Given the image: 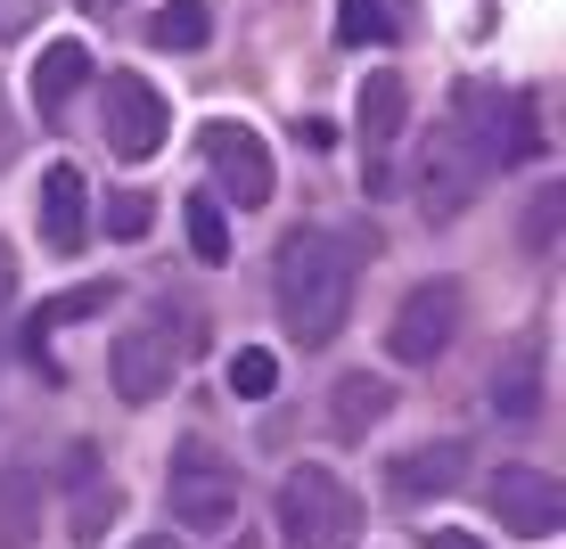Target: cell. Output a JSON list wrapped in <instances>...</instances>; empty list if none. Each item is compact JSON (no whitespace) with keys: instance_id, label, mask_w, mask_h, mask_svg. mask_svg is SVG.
<instances>
[{"instance_id":"cell-29","label":"cell","mask_w":566,"mask_h":549,"mask_svg":"<svg viewBox=\"0 0 566 549\" xmlns=\"http://www.w3.org/2000/svg\"><path fill=\"white\" fill-rule=\"evenodd\" d=\"M132 549H181V541H172V534H148V541H132Z\"/></svg>"},{"instance_id":"cell-5","label":"cell","mask_w":566,"mask_h":549,"mask_svg":"<svg viewBox=\"0 0 566 549\" xmlns=\"http://www.w3.org/2000/svg\"><path fill=\"white\" fill-rule=\"evenodd\" d=\"M460 320H468V296H460V287H452V279H419L411 296L395 304V320H386V352H395V361H411V369H427V361H443V352H452Z\"/></svg>"},{"instance_id":"cell-11","label":"cell","mask_w":566,"mask_h":549,"mask_svg":"<svg viewBox=\"0 0 566 549\" xmlns=\"http://www.w3.org/2000/svg\"><path fill=\"white\" fill-rule=\"evenodd\" d=\"M402 115H411V91H402V74H395V66H369V74H361V99H354L361 172H378V156L402 140Z\"/></svg>"},{"instance_id":"cell-28","label":"cell","mask_w":566,"mask_h":549,"mask_svg":"<svg viewBox=\"0 0 566 549\" xmlns=\"http://www.w3.org/2000/svg\"><path fill=\"white\" fill-rule=\"evenodd\" d=\"M17 296V263H9V246H0V304Z\"/></svg>"},{"instance_id":"cell-2","label":"cell","mask_w":566,"mask_h":549,"mask_svg":"<svg viewBox=\"0 0 566 549\" xmlns=\"http://www.w3.org/2000/svg\"><path fill=\"white\" fill-rule=\"evenodd\" d=\"M189 345H198V320H189L181 304H148L140 320H132L124 337L107 345V378H115V394H124L132 410L165 402V394H172V378H181V361H189Z\"/></svg>"},{"instance_id":"cell-22","label":"cell","mask_w":566,"mask_h":549,"mask_svg":"<svg viewBox=\"0 0 566 549\" xmlns=\"http://www.w3.org/2000/svg\"><path fill=\"white\" fill-rule=\"evenodd\" d=\"M91 312H107V287H74V296L42 304V320H33V328H66V320H91Z\"/></svg>"},{"instance_id":"cell-26","label":"cell","mask_w":566,"mask_h":549,"mask_svg":"<svg viewBox=\"0 0 566 549\" xmlns=\"http://www.w3.org/2000/svg\"><path fill=\"white\" fill-rule=\"evenodd\" d=\"M427 549H484V541L460 534V525H427Z\"/></svg>"},{"instance_id":"cell-1","label":"cell","mask_w":566,"mask_h":549,"mask_svg":"<svg viewBox=\"0 0 566 549\" xmlns=\"http://www.w3.org/2000/svg\"><path fill=\"white\" fill-rule=\"evenodd\" d=\"M271 304H280V328L304 352L345 337V312H354V246L337 230H287L280 263H271Z\"/></svg>"},{"instance_id":"cell-24","label":"cell","mask_w":566,"mask_h":549,"mask_svg":"<svg viewBox=\"0 0 566 549\" xmlns=\"http://www.w3.org/2000/svg\"><path fill=\"white\" fill-rule=\"evenodd\" d=\"M558 213H566V189H542V198H534V222H525V246H534V254H551Z\"/></svg>"},{"instance_id":"cell-7","label":"cell","mask_w":566,"mask_h":549,"mask_svg":"<svg viewBox=\"0 0 566 549\" xmlns=\"http://www.w3.org/2000/svg\"><path fill=\"white\" fill-rule=\"evenodd\" d=\"M484 508H493L517 541H551L558 525H566V484L551 476V467H493Z\"/></svg>"},{"instance_id":"cell-8","label":"cell","mask_w":566,"mask_h":549,"mask_svg":"<svg viewBox=\"0 0 566 549\" xmlns=\"http://www.w3.org/2000/svg\"><path fill=\"white\" fill-rule=\"evenodd\" d=\"M206 165H213V198L239 205V213H263L271 205V148L255 140L247 124H206Z\"/></svg>"},{"instance_id":"cell-23","label":"cell","mask_w":566,"mask_h":549,"mask_svg":"<svg viewBox=\"0 0 566 549\" xmlns=\"http://www.w3.org/2000/svg\"><path fill=\"white\" fill-rule=\"evenodd\" d=\"M148 222H156V205H148V198H132V189L107 205V239H148Z\"/></svg>"},{"instance_id":"cell-3","label":"cell","mask_w":566,"mask_h":549,"mask_svg":"<svg viewBox=\"0 0 566 549\" xmlns=\"http://www.w3.org/2000/svg\"><path fill=\"white\" fill-rule=\"evenodd\" d=\"M271 517H280V549H354L361 541V500L328 467H287Z\"/></svg>"},{"instance_id":"cell-19","label":"cell","mask_w":566,"mask_h":549,"mask_svg":"<svg viewBox=\"0 0 566 549\" xmlns=\"http://www.w3.org/2000/svg\"><path fill=\"white\" fill-rule=\"evenodd\" d=\"M337 42H345V50L395 42V9H386V0H337Z\"/></svg>"},{"instance_id":"cell-4","label":"cell","mask_w":566,"mask_h":549,"mask_svg":"<svg viewBox=\"0 0 566 549\" xmlns=\"http://www.w3.org/2000/svg\"><path fill=\"white\" fill-rule=\"evenodd\" d=\"M165 508H172V525L222 541L230 525H239V467H230L213 443L189 435L181 451H172V467H165Z\"/></svg>"},{"instance_id":"cell-30","label":"cell","mask_w":566,"mask_h":549,"mask_svg":"<svg viewBox=\"0 0 566 549\" xmlns=\"http://www.w3.org/2000/svg\"><path fill=\"white\" fill-rule=\"evenodd\" d=\"M83 9H107V0H83Z\"/></svg>"},{"instance_id":"cell-17","label":"cell","mask_w":566,"mask_h":549,"mask_svg":"<svg viewBox=\"0 0 566 549\" xmlns=\"http://www.w3.org/2000/svg\"><path fill=\"white\" fill-rule=\"evenodd\" d=\"M83 74H91V50H83V42H50V50H42V66H33V107L57 115V107L74 99V91H83Z\"/></svg>"},{"instance_id":"cell-16","label":"cell","mask_w":566,"mask_h":549,"mask_svg":"<svg viewBox=\"0 0 566 549\" xmlns=\"http://www.w3.org/2000/svg\"><path fill=\"white\" fill-rule=\"evenodd\" d=\"M386 410H395V386H386V378H369V369H345V378H337V394H328V426H337L345 443H361L369 426L386 419Z\"/></svg>"},{"instance_id":"cell-6","label":"cell","mask_w":566,"mask_h":549,"mask_svg":"<svg viewBox=\"0 0 566 549\" xmlns=\"http://www.w3.org/2000/svg\"><path fill=\"white\" fill-rule=\"evenodd\" d=\"M484 172H493V156L468 140V131H436V148H427V165H419V213L427 222H460V213L476 205Z\"/></svg>"},{"instance_id":"cell-9","label":"cell","mask_w":566,"mask_h":549,"mask_svg":"<svg viewBox=\"0 0 566 549\" xmlns=\"http://www.w3.org/2000/svg\"><path fill=\"white\" fill-rule=\"evenodd\" d=\"M99 131H107V148L115 156H156L165 148V131H172V107L156 99V83H140V74H107V99H99Z\"/></svg>"},{"instance_id":"cell-21","label":"cell","mask_w":566,"mask_h":549,"mask_svg":"<svg viewBox=\"0 0 566 549\" xmlns=\"http://www.w3.org/2000/svg\"><path fill=\"white\" fill-rule=\"evenodd\" d=\"M271 386H280V361H271L263 345H239V352H230V394H239V402H263Z\"/></svg>"},{"instance_id":"cell-20","label":"cell","mask_w":566,"mask_h":549,"mask_svg":"<svg viewBox=\"0 0 566 549\" xmlns=\"http://www.w3.org/2000/svg\"><path fill=\"white\" fill-rule=\"evenodd\" d=\"M189 246H198V263H230V222H222V198H189Z\"/></svg>"},{"instance_id":"cell-27","label":"cell","mask_w":566,"mask_h":549,"mask_svg":"<svg viewBox=\"0 0 566 549\" xmlns=\"http://www.w3.org/2000/svg\"><path fill=\"white\" fill-rule=\"evenodd\" d=\"M17 156V124H9V99H0V165Z\"/></svg>"},{"instance_id":"cell-10","label":"cell","mask_w":566,"mask_h":549,"mask_svg":"<svg viewBox=\"0 0 566 549\" xmlns=\"http://www.w3.org/2000/svg\"><path fill=\"white\" fill-rule=\"evenodd\" d=\"M115 508H124V493H115L107 460H99L91 443H74V451H66V534L83 541V549H99L107 525H115Z\"/></svg>"},{"instance_id":"cell-14","label":"cell","mask_w":566,"mask_h":549,"mask_svg":"<svg viewBox=\"0 0 566 549\" xmlns=\"http://www.w3.org/2000/svg\"><path fill=\"white\" fill-rule=\"evenodd\" d=\"M460 476H468V451L460 443H411L395 460V493L402 500H443V493H460Z\"/></svg>"},{"instance_id":"cell-15","label":"cell","mask_w":566,"mask_h":549,"mask_svg":"<svg viewBox=\"0 0 566 549\" xmlns=\"http://www.w3.org/2000/svg\"><path fill=\"white\" fill-rule=\"evenodd\" d=\"M33 534H42V467L9 460L0 467V549H33Z\"/></svg>"},{"instance_id":"cell-25","label":"cell","mask_w":566,"mask_h":549,"mask_svg":"<svg viewBox=\"0 0 566 549\" xmlns=\"http://www.w3.org/2000/svg\"><path fill=\"white\" fill-rule=\"evenodd\" d=\"M33 9H42V0H0V42H17V33L33 25Z\"/></svg>"},{"instance_id":"cell-18","label":"cell","mask_w":566,"mask_h":549,"mask_svg":"<svg viewBox=\"0 0 566 549\" xmlns=\"http://www.w3.org/2000/svg\"><path fill=\"white\" fill-rule=\"evenodd\" d=\"M213 42V9L206 0H172L148 17V50H206Z\"/></svg>"},{"instance_id":"cell-12","label":"cell","mask_w":566,"mask_h":549,"mask_svg":"<svg viewBox=\"0 0 566 549\" xmlns=\"http://www.w3.org/2000/svg\"><path fill=\"white\" fill-rule=\"evenodd\" d=\"M542 361H551L542 328H525V337L493 361V410H501L510 426H534V419H542Z\"/></svg>"},{"instance_id":"cell-13","label":"cell","mask_w":566,"mask_h":549,"mask_svg":"<svg viewBox=\"0 0 566 549\" xmlns=\"http://www.w3.org/2000/svg\"><path fill=\"white\" fill-rule=\"evenodd\" d=\"M33 213H42V239L57 254H74V246H83V222H91V181L74 165H50L42 172V205H33Z\"/></svg>"}]
</instances>
